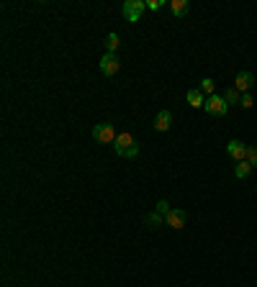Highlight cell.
Here are the masks:
<instances>
[{
	"label": "cell",
	"mask_w": 257,
	"mask_h": 287,
	"mask_svg": "<svg viewBox=\"0 0 257 287\" xmlns=\"http://www.w3.org/2000/svg\"><path fill=\"white\" fill-rule=\"evenodd\" d=\"M254 85V75H252V72H239V75H237V80H234V88L244 95V93H249V88Z\"/></svg>",
	"instance_id": "ba28073f"
},
{
	"label": "cell",
	"mask_w": 257,
	"mask_h": 287,
	"mask_svg": "<svg viewBox=\"0 0 257 287\" xmlns=\"http://www.w3.org/2000/svg\"><path fill=\"white\" fill-rule=\"evenodd\" d=\"M185 218H188V215H185V210H180V208H172L167 215H165V226H170V228H183L185 226Z\"/></svg>",
	"instance_id": "8992f818"
},
{
	"label": "cell",
	"mask_w": 257,
	"mask_h": 287,
	"mask_svg": "<svg viewBox=\"0 0 257 287\" xmlns=\"http://www.w3.org/2000/svg\"><path fill=\"white\" fill-rule=\"evenodd\" d=\"M170 11H172L175 18H183V16H188L190 3H188V0H172V3H170Z\"/></svg>",
	"instance_id": "8fae6325"
},
{
	"label": "cell",
	"mask_w": 257,
	"mask_h": 287,
	"mask_svg": "<svg viewBox=\"0 0 257 287\" xmlns=\"http://www.w3.org/2000/svg\"><path fill=\"white\" fill-rule=\"evenodd\" d=\"M144 223H147V228H152V231H155V228H160V226L165 223V215L155 210V213H149V215H147V221H144Z\"/></svg>",
	"instance_id": "7c38bea8"
},
{
	"label": "cell",
	"mask_w": 257,
	"mask_h": 287,
	"mask_svg": "<svg viewBox=\"0 0 257 287\" xmlns=\"http://www.w3.org/2000/svg\"><path fill=\"white\" fill-rule=\"evenodd\" d=\"M244 162H249L252 169H257V147H247V159Z\"/></svg>",
	"instance_id": "e0dca14e"
},
{
	"label": "cell",
	"mask_w": 257,
	"mask_h": 287,
	"mask_svg": "<svg viewBox=\"0 0 257 287\" xmlns=\"http://www.w3.org/2000/svg\"><path fill=\"white\" fill-rule=\"evenodd\" d=\"M147 11V3H142V0H126V3L121 6V13L128 23H137L142 21V13Z\"/></svg>",
	"instance_id": "7a4b0ae2"
},
{
	"label": "cell",
	"mask_w": 257,
	"mask_h": 287,
	"mask_svg": "<svg viewBox=\"0 0 257 287\" xmlns=\"http://www.w3.org/2000/svg\"><path fill=\"white\" fill-rule=\"evenodd\" d=\"M185 100H188V105H190V108H203L209 98H206V95L201 93V88H193V90H188Z\"/></svg>",
	"instance_id": "30bf717a"
},
{
	"label": "cell",
	"mask_w": 257,
	"mask_h": 287,
	"mask_svg": "<svg viewBox=\"0 0 257 287\" xmlns=\"http://www.w3.org/2000/svg\"><path fill=\"white\" fill-rule=\"evenodd\" d=\"M170 126H172V113L170 110H160L155 116V131L165 133V131H170Z\"/></svg>",
	"instance_id": "9c48e42d"
},
{
	"label": "cell",
	"mask_w": 257,
	"mask_h": 287,
	"mask_svg": "<svg viewBox=\"0 0 257 287\" xmlns=\"http://www.w3.org/2000/svg\"><path fill=\"white\" fill-rule=\"evenodd\" d=\"M234 175H237L239 180H247V177L252 175V164H249V162H239V164L234 167Z\"/></svg>",
	"instance_id": "9a60e30c"
},
{
	"label": "cell",
	"mask_w": 257,
	"mask_h": 287,
	"mask_svg": "<svg viewBox=\"0 0 257 287\" xmlns=\"http://www.w3.org/2000/svg\"><path fill=\"white\" fill-rule=\"evenodd\" d=\"M206 113L209 116H226V110H229V105H226V100H224V95H211L209 100H206Z\"/></svg>",
	"instance_id": "5b68a950"
},
{
	"label": "cell",
	"mask_w": 257,
	"mask_h": 287,
	"mask_svg": "<svg viewBox=\"0 0 257 287\" xmlns=\"http://www.w3.org/2000/svg\"><path fill=\"white\" fill-rule=\"evenodd\" d=\"M254 192H257V187H254Z\"/></svg>",
	"instance_id": "44dd1931"
},
{
	"label": "cell",
	"mask_w": 257,
	"mask_h": 287,
	"mask_svg": "<svg viewBox=\"0 0 257 287\" xmlns=\"http://www.w3.org/2000/svg\"><path fill=\"white\" fill-rule=\"evenodd\" d=\"M155 210H157V213H162V215H167V213H170V210H172V208H170V203H167V200H160V203H157V208H155Z\"/></svg>",
	"instance_id": "ac0fdd59"
},
{
	"label": "cell",
	"mask_w": 257,
	"mask_h": 287,
	"mask_svg": "<svg viewBox=\"0 0 257 287\" xmlns=\"http://www.w3.org/2000/svg\"><path fill=\"white\" fill-rule=\"evenodd\" d=\"M98 67H100V72H103L106 77H113L116 72L121 69L118 54H103V56H100V62H98Z\"/></svg>",
	"instance_id": "277c9868"
},
{
	"label": "cell",
	"mask_w": 257,
	"mask_h": 287,
	"mask_svg": "<svg viewBox=\"0 0 257 287\" xmlns=\"http://www.w3.org/2000/svg\"><path fill=\"white\" fill-rule=\"evenodd\" d=\"M239 105H242V108H252V105H254L252 95H249V93H244V95H242V100H239Z\"/></svg>",
	"instance_id": "d6986e66"
},
{
	"label": "cell",
	"mask_w": 257,
	"mask_h": 287,
	"mask_svg": "<svg viewBox=\"0 0 257 287\" xmlns=\"http://www.w3.org/2000/svg\"><path fill=\"white\" fill-rule=\"evenodd\" d=\"M113 152L118 157H123V159H137L139 157V144L128 131H121L116 136V141H113Z\"/></svg>",
	"instance_id": "6da1fadb"
},
{
	"label": "cell",
	"mask_w": 257,
	"mask_h": 287,
	"mask_svg": "<svg viewBox=\"0 0 257 287\" xmlns=\"http://www.w3.org/2000/svg\"><path fill=\"white\" fill-rule=\"evenodd\" d=\"M224 100H226V105H239L242 93H239L237 88H226V90H224Z\"/></svg>",
	"instance_id": "4fadbf2b"
},
{
	"label": "cell",
	"mask_w": 257,
	"mask_h": 287,
	"mask_svg": "<svg viewBox=\"0 0 257 287\" xmlns=\"http://www.w3.org/2000/svg\"><path fill=\"white\" fill-rule=\"evenodd\" d=\"M116 126L111 123V121H106V123H98L95 128H93V138L98 141V144H113L116 141Z\"/></svg>",
	"instance_id": "3957f363"
},
{
	"label": "cell",
	"mask_w": 257,
	"mask_h": 287,
	"mask_svg": "<svg viewBox=\"0 0 257 287\" xmlns=\"http://www.w3.org/2000/svg\"><path fill=\"white\" fill-rule=\"evenodd\" d=\"M214 90H216V85H214V80H211V77L201 80V93H203V95H209V98H211V95H216Z\"/></svg>",
	"instance_id": "2e32d148"
},
{
	"label": "cell",
	"mask_w": 257,
	"mask_h": 287,
	"mask_svg": "<svg viewBox=\"0 0 257 287\" xmlns=\"http://www.w3.org/2000/svg\"><path fill=\"white\" fill-rule=\"evenodd\" d=\"M118 46H121V36H118V34H108V36H106V49H108V54H116Z\"/></svg>",
	"instance_id": "5bb4252c"
},
{
	"label": "cell",
	"mask_w": 257,
	"mask_h": 287,
	"mask_svg": "<svg viewBox=\"0 0 257 287\" xmlns=\"http://www.w3.org/2000/svg\"><path fill=\"white\" fill-rule=\"evenodd\" d=\"M165 3H162V0H149V3H147V11H160Z\"/></svg>",
	"instance_id": "ffe728a7"
},
{
	"label": "cell",
	"mask_w": 257,
	"mask_h": 287,
	"mask_svg": "<svg viewBox=\"0 0 257 287\" xmlns=\"http://www.w3.org/2000/svg\"><path fill=\"white\" fill-rule=\"evenodd\" d=\"M226 152H229V157L237 159V162H244V159H247V147H244L239 138H232V141L226 144Z\"/></svg>",
	"instance_id": "52a82bcc"
}]
</instances>
